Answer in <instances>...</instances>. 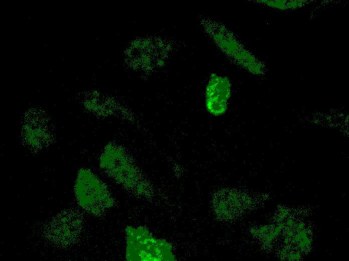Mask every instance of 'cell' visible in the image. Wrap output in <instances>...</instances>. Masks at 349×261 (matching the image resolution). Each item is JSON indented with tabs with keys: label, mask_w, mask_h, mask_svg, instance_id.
I'll use <instances>...</instances> for the list:
<instances>
[{
	"label": "cell",
	"mask_w": 349,
	"mask_h": 261,
	"mask_svg": "<svg viewBox=\"0 0 349 261\" xmlns=\"http://www.w3.org/2000/svg\"><path fill=\"white\" fill-rule=\"evenodd\" d=\"M74 193L79 205L93 215L102 214L113 204L106 186L88 169L79 171L74 185Z\"/></svg>",
	"instance_id": "6da1fadb"
},
{
	"label": "cell",
	"mask_w": 349,
	"mask_h": 261,
	"mask_svg": "<svg viewBox=\"0 0 349 261\" xmlns=\"http://www.w3.org/2000/svg\"><path fill=\"white\" fill-rule=\"evenodd\" d=\"M126 258L130 260L168 259L170 247L162 240L155 239L143 227H128Z\"/></svg>",
	"instance_id": "7a4b0ae2"
},
{
	"label": "cell",
	"mask_w": 349,
	"mask_h": 261,
	"mask_svg": "<svg viewBox=\"0 0 349 261\" xmlns=\"http://www.w3.org/2000/svg\"><path fill=\"white\" fill-rule=\"evenodd\" d=\"M82 220L77 211L69 209L58 214L46 225L44 235L52 244L66 247L78 238Z\"/></svg>",
	"instance_id": "3957f363"
},
{
	"label": "cell",
	"mask_w": 349,
	"mask_h": 261,
	"mask_svg": "<svg viewBox=\"0 0 349 261\" xmlns=\"http://www.w3.org/2000/svg\"><path fill=\"white\" fill-rule=\"evenodd\" d=\"M122 151L113 146L106 147L100 158V166L109 176L127 186L137 181V171Z\"/></svg>",
	"instance_id": "277c9868"
},
{
	"label": "cell",
	"mask_w": 349,
	"mask_h": 261,
	"mask_svg": "<svg viewBox=\"0 0 349 261\" xmlns=\"http://www.w3.org/2000/svg\"><path fill=\"white\" fill-rule=\"evenodd\" d=\"M230 95V84L228 79L214 75L206 88V107L216 115H221L226 110L227 100Z\"/></svg>",
	"instance_id": "5b68a950"
},
{
	"label": "cell",
	"mask_w": 349,
	"mask_h": 261,
	"mask_svg": "<svg viewBox=\"0 0 349 261\" xmlns=\"http://www.w3.org/2000/svg\"><path fill=\"white\" fill-rule=\"evenodd\" d=\"M267 5L280 10L295 8L301 7L303 1H265Z\"/></svg>",
	"instance_id": "8992f818"
}]
</instances>
